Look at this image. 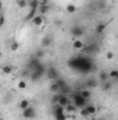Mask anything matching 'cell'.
Here are the masks:
<instances>
[{
  "instance_id": "cell-8",
  "label": "cell",
  "mask_w": 118,
  "mask_h": 120,
  "mask_svg": "<svg viewBox=\"0 0 118 120\" xmlns=\"http://www.w3.org/2000/svg\"><path fill=\"white\" fill-rule=\"evenodd\" d=\"M31 24H32L33 27H40V25H43V24H45V15H40V14L36 13V15L31 20Z\"/></svg>"
},
{
  "instance_id": "cell-16",
  "label": "cell",
  "mask_w": 118,
  "mask_h": 120,
  "mask_svg": "<svg viewBox=\"0 0 118 120\" xmlns=\"http://www.w3.org/2000/svg\"><path fill=\"white\" fill-rule=\"evenodd\" d=\"M99 85V81L96 80V78H89L88 81H86V84H85V87L88 88V90H90V88H96Z\"/></svg>"
},
{
  "instance_id": "cell-21",
  "label": "cell",
  "mask_w": 118,
  "mask_h": 120,
  "mask_svg": "<svg viewBox=\"0 0 118 120\" xmlns=\"http://www.w3.org/2000/svg\"><path fill=\"white\" fill-rule=\"evenodd\" d=\"M28 7H29V10H38L39 0H28Z\"/></svg>"
},
{
  "instance_id": "cell-4",
  "label": "cell",
  "mask_w": 118,
  "mask_h": 120,
  "mask_svg": "<svg viewBox=\"0 0 118 120\" xmlns=\"http://www.w3.org/2000/svg\"><path fill=\"white\" fill-rule=\"evenodd\" d=\"M36 115H38V110H36V108L35 106H32V105H29L27 109H24L22 110V117L24 119H35L36 117Z\"/></svg>"
},
{
  "instance_id": "cell-12",
  "label": "cell",
  "mask_w": 118,
  "mask_h": 120,
  "mask_svg": "<svg viewBox=\"0 0 118 120\" xmlns=\"http://www.w3.org/2000/svg\"><path fill=\"white\" fill-rule=\"evenodd\" d=\"M49 11H50V4H39V7H38V14L46 17V14H47Z\"/></svg>"
},
{
  "instance_id": "cell-13",
  "label": "cell",
  "mask_w": 118,
  "mask_h": 120,
  "mask_svg": "<svg viewBox=\"0 0 118 120\" xmlns=\"http://www.w3.org/2000/svg\"><path fill=\"white\" fill-rule=\"evenodd\" d=\"M107 80H110L107 70H100V71H99V77H97L99 84H100V82H104V81H107Z\"/></svg>"
},
{
  "instance_id": "cell-10",
  "label": "cell",
  "mask_w": 118,
  "mask_h": 120,
  "mask_svg": "<svg viewBox=\"0 0 118 120\" xmlns=\"http://www.w3.org/2000/svg\"><path fill=\"white\" fill-rule=\"evenodd\" d=\"M83 46H85V42H83L81 38H75V39H74V42H72V49H75V50H82Z\"/></svg>"
},
{
  "instance_id": "cell-2",
  "label": "cell",
  "mask_w": 118,
  "mask_h": 120,
  "mask_svg": "<svg viewBox=\"0 0 118 120\" xmlns=\"http://www.w3.org/2000/svg\"><path fill=\"white\" fill-rule=\"evenodd\" d=\"M72 102V105L76 108V109H82V108H85L86 105L89 103L88 99H85V98H82L79 94H76V92H74V94H71V98H69Z\"/></svg>"
},
{
  "instance_id": "cell-18",
  "label": "cell",
  "mask_w": 118,
  "mask_h": 120,
  "mask_svg": "<svg viewBox=\"0 0 118 120\" xmlns=\"http://www.w3.org/2000/svg\"><path fill=\"white\" fill-rule=\"evenodd\" d=\"M64 110H65V113H67V115H72V113H75V112H76V108L69 102V103L64 108Z\"/></svg>"
},
{
  "instance_id": "cell-39",
  "label": "cell",
  "mask_w": 118,
  "mask_h": 120,
  "mask_svg": "<svg viewBox=\"0 0 118 120\" xmlns=\"http://www.w3.org/2000/svg\"><path fill=\"white\" fill-rule=\"evenodd\" d=\"M0 56H1V53H0Z\"/></svg>"
},
{
  "instance_id": "cell-11",
  "label": "cell",
  "mask_w": 118,
  "mask_h": 120,
  "mask_svg": "<svg viewBox=\"0 0 118 120\" xmlns=\"http://www.w3.org/2000/svg\"><path fill=\"white\" fill-rule=\"evenodd\" d=\"M69 102H71V99H69V96H68V95H61V94H60L57 105L62 106V108H65V106H67V105H68Z\"/></svg>"
},
{
  "instance_id": "cell-22",
  "label": "cell",
  "mask_w": 118,
  "mask_h": 120,
  "mask_svg": "<svg viewBox=\"0 0 118 120\" xmlns=\"http://www.w3.org/2000/svg\"><path fill=\"white\" fill-rule=\"evenodd\" d=\"M107 73H108V78H111V81H113V82L118 78V71H117V70H114V68H113V70H110V71H107Z\"/></svg>"
},
{
  "instance_id": "cell-29",
  "label": "cell",
  "mask_w": 118,
  "mask_h": 120,
  "mask_svg": "<svg viewBox=\"0 0 118 120\" xmlns=\"http://www.w3.org/2000/svg\"><path fill=\"white\" fill-rule=\"evenodd\" d=\"M59 96H60L59 92H57V94H53V96L50 98V103H52V105H56V103L59 102Z\"/></svg>"
},
{
  "instance_id": "cell-14",
  "label": "cell",
  "mask_w": 118,
  "mask_h": 120,
  "mask_svg": "<svg viewBox=\"0 0 118 120\" xmlns=\"http://www.w3.org/2000/svg\"><path fill=\"white\" fill-rule=\"evenodd\" d=\"M76 94H79L82 98H85V99H90V96H92V91L88 90V88H83V90H79V91H76Z\"/></svg>"
},
{
  "instance_id": "cell-31",
  "label": "cell",
  "mask_w": 118,
  "mask_h": 120,
  "mask_svg": "<svg viewBox=\"0 0 118 120\" xmlns=\"http://www.w3.org/2000/svg\"><path fill=\"white\" fill-rule=\"evenodd\" d=\"M25 88H27V81L25 80L18 81V90H25Z\"/></svg>"
},
{
  "instance_id": "cell-20",
  "label": "cell",
  "mask_w": 118,
  "mask_h": 120,
  "mask_svg": "<svg viewBox=\"0 0 118 120\" xmlns=\"http://www.w3.org/2000/svg\"><path fill=\"white\" fill-rule=\"evenodd\" d=\"M29 105H31L29 99H22V101H20V103H18V109L24 110V109H27V108H28Z\"/></svg>"
},
{
  "instance_id": "cell-36",
  "label": "cell",
  "mask_w": 118,
  "mask_h": 120,
  "mask_svg": "<svg viewBox=\"0 0 118 120\" xmlns=\"http://www.w3.org/2000/svg\"><path fill=\"white\" fill-rule=\"evenodd\" d=\"M1 11H3V1L0 0V13H1Z\"/></svg>"
},
{
  "instance_id": "cell-1",
  "label": "cell",
  "mask_w": 118,
  "mask_h": 120,
  "mask_svg": "<svg viewBox=\"0 0 118 120\" xmlns=\"http://www.w3.org/2000/svg\"><path fill=\"white\" fill-rule=\"evenodd\" d=\"M68 66L74 70H78L79 73H89V71L97 70V66H94V63L89 57H83V56L71 57L68 60Z\"/></svg>"
},
{
  "instance_id": "cell-25",
  "label": "cell",
  "mask_w": 118,
  "mask_h": 120,
  "mask_svg": "<svg viewBox=\"0 0 118 120\" xmlns=\"http://www.w3.org/2000/svg\"><path fill=\"white\" fill-rule=\"evenodd\" d=\"M106 27H107L106 24H99V25L94 28V32H96V34H103L104 30H106Z\"/></svg>"
},
{
  "instance_id": "cell-23",
  "label": "cell",
  "mask_w": 118,
  "mask_h": 120,
  "mask_svg": "<svg viewBox=\"0 0 118 120\" xmlns=\"http://www.w3.org/2000/svg\"><path fill=\"white\" fill-rule=\"evenodd\" d=\"M49 90H50L52 94H57V92L60 91V88H59V85H57V82H56V81H52V84H50Z\"/></svg>"
},
{
  "instance_id": "cell-19",
  "label": "cell",
  "mask_w": 118,
  "mask_h": 120,
  "mask_svg": "<svg viewBox=\"0 0 118 120\" xmlns=\"http://www.w3.org/2000/svg\"><path fill=\"white\" fill-rule=\"evenodd\" d=\"M33 56H35V57H38L39 60H43V59H45V56H46V52H45V49H43V48H42V49L39 48V49L35 52V55H33Z\"/></svg>"
},
{
  "instance_id": "cell-32",
  "label": "cell",
  "mask_w": 118,
  "mask_h": 120,
  "mask_svg": "<svg viewBox=\"0 0 118 120\" xmlns=\"http://www.w3.org/2000/svg\"><path fill=\"white\" fill-rule=\"evenodd\" d=\"M18 48H20V43H18V42H13V43L10 45V49H11V50H18Z\"/></svg>"
},
{
  "instance_id": "cell-5",
  "label": "cell",
  "mask_w": 118,
  "mask_h": 120,
  "mask_svg": "<svg viewBox=\"0 0 118 120\" xmlns=\"http://www.w3.org/2000/svg\"><path fill=\"white\" fill-rule=\"evenodd\" d=\"M49 80H52V81H56L57 78H60V73H59V70L56 68V67H47L46 68V74H45Z\"/></svg>"
},
{
  "instance_id": "cell-33",
  "label": "cell",
  "mask_w": 118,
  "mask_h": 120,
  "mask_svg": "<svg viewBox=\"0 0 118 120\" xmlns=\"http://www.w3.org/2000/svg\"><path fill=\"white\" fill-rule=\"evenodd\" d=\"M4 22H6V17H4V13L1 11V13H0V28L4 25Z\"/></svg>"
},
{
  "instance_id": "cell-7",
  "label": "cell",
  "mask_w": 118,
  "mask_h": 120,
  "mask_svg": "<svg viewBox=\"0 0 118 120\" xmlns=\"http://www.w3.org/2000/svg\"><path fill=\"white\" fill-rule=\"evenodd\" d=\"M69 31H71V35L74 38H81V36L85 35V28L81 27V25H74V27H71Z\"/></svg>"
},
{
  "instance_id": "cell-27",
  "label": "cell",
  "mask_w": 118,
  "mask_h": 120,
  "mask_svg": "<svg viewBox=\"0 0 118 120\" xmlns=\"http://www.w3.org/2000/svg\"><path fill=\"white\" fill-rule=\"evenodd\" d=\"M13 70H14L13 66H3V67H1V71H3L4 74H11Z\"/></svg>"
},
{
  "instance_id": "cell-35",
  "label": "cell",
  "mask_w": 118,
  "mask_h": 120,
  "mask_svg": "<svg viewBox=\"0 0 118 120\" xmlns=\"http://www.w3.org/2000/svg\"><path fill=\"white\" fill-rule=\"evenodd\" d=\"M106 56H107V60H113L114 53H113V52H107V55H106Z\"/></svg>"
},
{
  "instance_id": "cell-38",
  "label": "cell",
  "mask_w": 118,
  "mask_h": 120,
  "mask_svg": "<svg viewBox=\"0 0 118 120\" xmlns=\"http://www.w3.org/2000/svg\"><path fill=\"white\" fill-rule=\"evenodd\" d=\"M0 120H3V119H1V117H0Z\"/></svg>"
},
{
  "instance_id": "cell-6",
  "label": "cell",
  "mask_w": 118,
  "mask_h": 120,
  "mask_svg": "<svg viewBox=\"0 0 118 120\" xmlns=\"http://www.w3.org/2000/svg\"><path fill=\"white\" fill-rule=\"evenodd\" d=\"M97 112V108L94 105H86L85 108L81 109V116H92V115H96Z\"/></svg>"
},
{
  "instance_id": "cell-34",
  "label": "cell",
  "mask_w": 118,
  "mask_h": 120,
  "mask_svg": "<svg viewBox=\"0 0 118 120\" xmlns=\"http://www.w3.org/2000/svg\"><path fill=\"white\" fill-rule=\"evenodd\" d=\"M11 101H13V98H11V95H8V94H7V95L4 96V102H8V103H10Z\"/></svg>"
},
{
  "instance_id": "cell-24",
  "label": "cell",
  "mask_w": 118,
  "mask_h": 120,
  "mask_svg": "<svg viewBox=\"0 0 118 120\" xmlns=\"http://www.w3.org/2000/svg\"><path fill=\"white\" fill-rule=\"evenodd\" d=\"M65 11H67L68 14H74V13L76 11V6H75V4H67Z\"/></svg>"
},
{
  "instance_id": "cell-30",
  "label": "cell",
  "mask_w": 118,
  "mask_h": 120,
  "mask_svg": "<svg viewBox=\"0 0 118 120\" xmlns=\"http://www.w3.org/2000/svg\"><path fill=\"white\" fill-rule=\"evenodd\" d=\"M62 24H64V22H62V20H60V18H56V20L53 21V25H54L56 28H61Z\"/></svg>"
},
{
  "instance_id": "cell-28",
  "label": "cell",
  "mask_w": 118,
  "mask_h": 120,
  "mask_svg": "<svg viewBox=\"0 0 118 120\" xmlns=\"http://www.w3.org/2000/svg\"><path fill=\"white\" fill-rule=\"evenodd\" d=\"M17 6L18 8H25L28 7V0H17Z\"/></svg>"
},
{
  "instance_id": "cell-9",
  "label": "cell",
  "mask_w": 118,
  "mask_h": 120,
  "mask_svg": "<svg viewBox=\"0 0 118 120\" xmlns=\"http://www.w3.org/2000/svg\"><path fill=\"white\" fill-rule=\"evenodd\" d=\"M53 42H54L53 36H52V35H46V36H43V39H42V42H40V46H42L43 49H47V48H50V46L53 45Z\"/></svg>"
},
{
  "instance_id": "cell-3",
  "label": "cell",
  "mask_w": 118,
  "mask_h": 120,
  "mask_svg": "<svg viewBox=\"0 0 118 120\" xmlns=\"http://www.w3.org/2000/svg\"><path fill=\"white\" fill-rule=\"evenodd\" d=\"M52 112H53V116H54L56 120H67V117H68V115L65 113L64 108L57 105V103L52 105Z\"/></svg>"
},
{
  "instance_id": "cell-26",
  "label": "cell",
  "mask_w": 118,
  "mask_h": 120,
  "mask_svg": "<svg viewBox=\"0 0 118 120\" xmlns=\"http://www.w3.org/2000/svg\"><path fill=\"white\" fill-rule=\"evenodd\" d=\"M36 13H38V10H29V13H28L27 17H25V21H31V20L36 15Z\"/></svg>"
},
{
  "instance_id": "cell-17",
  "label": "cell",
  "mask_w": 118,
  "mask_h": 120,
  "mask_svg": "<svg viewBox=\"0 0 118 120\" xmlns=\"http://www.w3.org/2000/svg\"><path fill=\"white\" fill-rule=\"evenodd\" d=\"M96 50H97V45H94V43L85 45L83 49H82V52H85V53H92V52H96Z\"/></svg>"
},
{
  "instance_id": "cell-37",
  "label": "cell",
  "mask_w": 118,
  "mask_h": 120,
  "mask_svg": "<svg viewBox=\"0 0 118 120\" xmlns=\"http://www.w3.org/2000/svg\"><path fill=\"white\" fill-rule=\"evenodd\" d=\"M90 120H99V119H97V117H92Z\"/></svg>"
},
{
  "instance_id": "cell-15",
  "label": "cell",
  "mask_w": 118,
  "mask_h": 120,
  "mask_svg": "<svg viewBox=\"0 0 118 120\" xmlns=\"http://www.w3.org/2000/svg\"><path fill=\"white\" fill-rule=\"evenodd\" d=\"M113 85H114V82H113L111 80H107V81H104V82H100V87H101L103 91H111Z\"/></svg>"
}]
</instances>
